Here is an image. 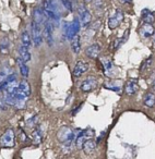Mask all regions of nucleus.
<instances>
[{
	"instance_id": "nucleus-1",
	"label": "nucleus",
	"mask_w": 155,
	"mask_h": 159,
	"mask_svg": "<svg viewBox=\"0 0 155 159\" xmlns=\"http://www.w3.org/2000/svg\"><path fill=\"white\" fill-rule=\"evenodd\" d=\"M78 132L69 126H62L57 133V139L64 147H71L73 143H75V137Z\"/></svg>"
},
{
	"instance_id": "nucleus-2",
	"label": "nucleus",
	"mask_w": 155,
	"mask_h": 159,
	"mask_svg": "<svg viewBox=\"0 0 155 159\" xmlns=\"http://www.w3.org/2000/svg\"><path fill=\"white\" fill-rule=\"evenodd\" d=\"M81 23H80V20L78 18H74L73 21L71 23L69 22H64L63 23V26H62V31H63V36L67 38V39L71 40L73 37L79 34L80 32V29H81Z\"/></svg>"
},
{
	"instance_id": "nucleus-3",
	"label": "nucleus",
	"mask_w": 155,
	"mask_h": 159,
	"mask_svg": "<svg viewBox=\"0 0 155 159\" xmlns=\"http://www.w3.org/2000/svg\"><path fill=\"white\" fill-rule=\"evenodd\" d=\"M31 36L32 42L35 47H40L44 42V34H43L42 25L36 23L34 20L31 22Z\"/></svg>"
},
{
	"instance_id": "nucleus-4",
	"label": "nucleus",
	"mask_w": 155,
	"mask_h": 159,
	"mask_svg": "<svg viewBox=\"0 0 155 159\" xmlns=\"http://www.w3.org/2000/svg\"><path fill=\"white\" fill-rule=\"evenodd\" d=\"M94 137V131L92 129H85V130H80L78 132L77 137H75V146L78 148H82L83 144L89 139H92Z\"/></svg>"
},
{
	"instance_id": "nucleus-5",
	"label": "nucleus",
	"mask_w": 155,
	"mask_h": 159,
	"mask_svg": "<svg viewBox=\"0 0 155 159\" xmlns=\"http://www.w3.org/2000/svg\"><path fill=\"white\" fill-rule=\"evenodd\" d=\"M16 145V134L12 129H8L0 139V146L5 148H11Z\"/></svg>"
},
{
	"instance_id": "nucleus-6",
	"label": "nucleus",
	"mask_w": 155,
	"mask_h": 159,
	"mask_svg": "<svg viewBox=\"0 0 155 159\" xmlns=\"http://www.w3.org/2000/svg\"><path fill=\"white\" fill-rule=\"evenodd\" d=\"M79 20H80L81 26L83 29H87L90 26V24L92 23V14L91 12L87 10V8L85 6H80L79 7Z\"/></svg>"
},
{
	"instance_id": "nucleus-7",
	"label": "nucleus",
	"mask_w": 155,
	"mask_h": 159,
	"mask_svg": "<svg viewBox=\"0 0 155 159\" xmlns=\"http://www.w3.org/2000/svg\"><path fill=\"white\" fill-rule=\"evenodd\" d=\"M43 34H44V39L47 43L49 47L54 46V23L51 21L47 20L44 24V29H43Z\"/></svg>"
},
{
	"instance_id": "nucleus-8",
	"label": "nucleus",
	"mask_w": 155,
	"mask_h": 159,
	"mask_svg": "<svg viewBox=\"0 0 155 159\" xmlns=\"http://www.w3.org/2000/svg\"><path fill=\"white\" fill-rule=\"evenodd\" d=\"M98 83L97 79L95 76H89L84 79L80 84V91L83 93H91L94 89H96Z\"/></svg>"
},
{
	"instance_id": "nucleus-9",
	"label": "nucleus",
	"mask_w": 155,
	"mask_h": 159,
	"mask_svg": "<svg viewBox=\"0 0 155 159\" xmlns=\"http://www.w3.org/2000/svg\"><path fill=\"white\" fill-rule=\"evenodd\" d=\"M90 66L87 62H85L84 60H78L74 64V68L72 71V75L74 79H80L87 70H89Z\"/></svg>"
},
{
	"instance_id": "nucleus-10",
	"label": "nucleus",
	"mask_w": 155,
	"mask_h": 159,
	"mask_svg": "<svg viewBox=\"0 0 155 159\" xmlns=\"http://www.w3.org/2000/svg\"><path fill=\"white\" fill-rule=\"evenodd\" d=\"M124 21V12L120 9H116L115 13L109 18L108 20V27L110 30H115L121 24V22Z\"/></svg>"
},
{
	"instance_id": "nucleus-11",
	"label": "nucleus",
	"mask_w": 155,
	"mask_h": 159,
	"mask_svg": "<svg viewBox=\"0 0 155 159\" xmlns=\"http://www.w3.org/2000/svg\"><path fill=\"white\" fill-rule=\"evenodd\" d=\"M101 51H102L101 45L95 43V44L90 45V46H87L85 48V55H87V57L91 58V59H96L100 56Z\"/></svg>"
},
{
	"instance_id": "nucleus-12",
	"label": "nucleus",
	"mask_w": 155,
	"mask_h": 159,
	"mask_svg": "<svg viewBox=\"0 0 155 159\" xmlns=\"http://www.w3.org/2000/svg\"><path fill=\"white\" fill-rule=\"evenodd\" d=\"M32 137H33V143L36 146L42 144L43 137H44V129H43L42 124H38L34 128L33 133H32Z\"/></svg>"
},
{
	"instance_id": "nucleus-13",
	"label": "nucleus",
	"mask_w": 155,
	"mask_h": 159,
	"mask_svg": "<svg viewBox=\"0 0 155 159\" xmlns=\"http://www.w3.org/2000/svg\"><path fill=\"white\" fill-rule=\"evenodd\" d=\"M33 20L36 23H38L40 25L44 26L45 22H46L48 19H47L46 14H45L44 9H40V8H35L33 11Z\"/></svg>"
},
{
	"instance_id": "nucleus-14",
	"label": "nucleus",
	"mask_w": 155,
	"mask_h": 159,
	"mask_svg": "<svg viewBox=\"0 0 155 159\" xmlns=\"http://www.w3.org/2000/svg\"><path fill=\"white\" fill-rule=\"evenodd\" d=\"M139 89V84H138L137 80H129L128 82L126 83V86H124V92H126L127 95L132 96Z\"/></svg>"
},
{
	"instance_id": "nucleus-15",
	"label": "nucleus",
	"mask_w": 155,
	"mask_h": 159,
	"mask_svg": "<svg viewBox=\"0 0 155 159\" xmlns=\"http://www.w3.org/2000/svg\"><path fill=\"white\" fill-rule=\"evenodd\" d=\"M16 63H18V66H19V71H20V74L22 75L24 79L29 77L30 75V68L27 66V63L25 61H23L20 57H18L16 59Z\"/></svg>"
},
{
	"instance_id": "nucleus-16",
	"label": "nucleus",
	"mask_w": 155,
	"mask_h": 159,
	"mask_svg": "<svg viewBox=\"0 0 155 159\" xmlns=\"http://www.w3.org/2000/svg\"><path fill=\"white\" fill-rule=\"evenodd\" d=\"M154 27L151 23H144L142 25L141 30H140V34H141L142 37L144 38H148L151 36H153V33H154Z\"/></svg>"
},
{
	"instance_id": "nucleus-17",
	"label": "nucleus",
	"mask_w": 155,
	"mask_h": 159,
	"mask_svg": "<svg viewBox=\"0 0 155 159\" xmlns=\"http://www.w3.org/2000/svg\"><path fill=\"white\" fill-rule=\"evenodd\" d=\"M44 11H45V14H46L47 19L49 21L54 23V25H58L60 22V14H58L57 12L53 11V10L48 9V8H44Z\"/></svg>"
},
{
	"instance_id": "nucleus-18",
	"label": "nucleus",
	"mask_w": 155,
	"mask_h": 159,
	"mask_svg": "<svg viewBox=\"0 0 155 159\" xmlns=\"http://www.w3.org/2000/svg\"><path fill=\"white\" fill-rule=\"evenodd\" d=\"M19 57L25 62H29L32 58V55H31V51H30V48L24 45H20L19 47Z\"/></svg>"
},
{
	"instance_id": "nucleus-19",
	"label": "nucleus",
	"mask_w": 155,
	"mask_h": 159,
	"mask_svg": "<svg viewBox=\"0 0 155 159\" xmlns=\"http://www.w3.org/2000/svg\"><path fill=\"white\" fill-rule=\"evenodd\" d=\"M71 50H72V52L74 53V55H79L81 51V36L78 34L75 37H73L72 39H71Z\"/></svg>"
},
{
	"instance_id": "nucleus-20",
	"label": "nucleus",
	"mask_w": 155,
	"mask_h": 159,
	"mask_svg": "<svg viewBox=\"0 0 155 159\" xmlns=\"http://www.w3.org/2000/svg\"><path fill=\"white\" fill-rule=\"evenodd\" d=\"M95 148H96V142H94L93 139L87 141L82 146V149H83V152H84L85 155L93 154V152H95Z\"/></svg>"
},
{
	"instance_id": "nucleus-21",
	"label": "nucleus",
	"mask_w": 155,
	"mask_h": 159,
	"mask_svg": "<svg viewBox=\"0 0 155 159\" xmlns=\"http://www.w3.org/2000/svg\"><path fill=\"white\" fill-rule=\"evenodd\" d=\"M101 63L103 66V70H104V73L106 75H110L111 71H113V62L109 58H102L101 59Z\"/></svg>"
},
{
	"instance_id": "nucleus-22",
	"label": "nucleus",
	"mask_w": 155,
	"mask_h": 159,
	"mask_svg": "<svg viewBox=\"0 0 155 159\" xmlns=\"http://www.w3.org/2000/svg\"><path fill=\"white\" fill-rule=\"evenodd\" d=\"M21 43H22V45H24V46L29 47V48L31 47V45L33 44V42H32L31 32H29L27 30L23 31L22 35H21Z\"/></svg>"
},
{
	"instance_id": "nucleus-23",
	"label": "nucleus",
	"mask_w": 155,
	"mask_h": 159,
	"mask_svg": "<svg viewBox=\"0 0 155 159\" xmlns=\"http://www.w3.org/2000/svg\"><path fill=\"white\" fill-rule=\"evenodd\" d=\"M10 50V40L8 37H3L0 42V55H7Z\"/></svg>"
},
{
	"instance_id": "nucleus-24",
	"label": "nucleus",
	"mask_w": 155,
	"mask_h": 159,
	"mask_svg": "<svg viewBox=\"0 0 155 159\" xmlns=\"http://www.w3.org/2000/svg\"><path fill=\"white\" fill-rule=\"evenodd\" d=\"M12 73H14V72L9 66H3L2 68L0 69V83L3 82V81H5L9 75H11Z\"/></svg>"
},
{
	"instance_id": "nucleus-25",
	"label": "nucleus",
	"mask_w": 155,
	"mask_h": 159,
	"mask_svg": "<svg viewBox=\"0 0 155 159\" xmlns=\"http://www.w3.org/2000/svg\"><path fill=\"white\" fill-rule=\"evenodd\" d=\"M144 106H146L148 108H153L155 106V95L153 93H148L144 96Z\"/></svg>"
},
{
	"instance_id": "nucleus-26",
	"label": "nucleus",
	"mask_w": 155,
	"mask_h": 159,
	"mask_svg": "<svg viewBox=\"0 0 155 159\" xmlns=\"http://www.w3.org/2000/svg\"><path fill=\"white\" fill-rule=\"evenodd\" d=\"M142 19H143L144 23H151V24H152V22L155 19V16L153 12L150 11V10L144 9L143 11H142Z\"/></svg>"
},
{
	"instance_id": "nucleus-27",
	"label": "nucleus",
	"mask_w": 155,
	"mask_h": 159,
	"mask_svg": "<svg viewBox=\"0 0 155 159\" xmlns=\"http://www.w3.org/2000/svg\"><path fill=\"white\" fill-rule=\"evenodd\" d=\"M92 3H93V8L96 11H102L104 9V1L103 0H93Z\"/></svg>"
},
{
	"instance_id": "nucleus-28",
	"label": "nucleus",
	"mask_w": 155,
	"mask_h": 159,
	"mask_svg": "<svg viewBox=\"0 0 155 159\" xmlns=\"http://www.w3.org/2000/svg\"><path fill=\"white\" fill-rule=\"evenodd\" d=\"M60 2H61V5L63 6V7L66 8V10H68L69 12L73 11V5L71 0H60Z\"/></svg>"
},
{
	"instance_id": "nucleus-29",
	"label": "nucleus",
	"mask_w": 155,
	"mask_h": 159,
	"mask_svg": "<svg viewBox=\"0 0 155 159\" xmlns=\"http://www.w3.org/2000/svg\"><path fill=\"white\" fill-rule=\"evenodd\" d=\"M36 122H37V116H33V117L29 118L26 121V125L29 128H32V126H36Z\"/></svg>"
},
{
	"instance_id": "nucleus-30",
	"label": "nucleus",
	"mask_w": 155,
	"mask_h": 159,
	"mask_svg": "<svg viewBox=\"0 0 155 159\" xmlns=\"http://www.w3.org/2000/svg\"><path fill=\"white\" fill-rule=\"evenodd\" d=\"M104 89H109V91H113V92H120V86H117V85H111V84H109V83L104 84Z\"/></svg>"
},
{
	"instance_id": "nucleus-31",
	"label": "nucleus",
	"mask_w": 155,
	"mask_h": 159,
	"mask_svg": "<svg viewBox=\"0 0 155 159\" xmlns=\"http://www.w3.org/2000/svg\"><path fill=\"white\" fill-rule=\"evenodd\" d=\"M82 105L83 104H80V105H77V108L74 109V110H72V116H75L78 113V111L80 110L81 109V107H82Z\"/></svg>"
},
{
	"instance_id": "nucleus-32",
	"label": "nucleus",
	"mask_w": 155,
	"mask_h": 159,
	"mask_svg": "<svg viewBox=\"0 0 155 159\" xmlns=\"http://www.w3.org/2000/svg\"><path fill=\"white\" fill-rule=\"evenodd\" d=\"M121 2L122 3H130L131 0H121Z\"/></svg>"
},
{
	"instance_id": "nucleus-33",
	"label": "nucleus",
	"mask_w": 155,
	"mask_h": 159,
	"mask_svg": "<svg viewBox=\"0 0 155 159\" xmlns=\"http://www.w3.org/2000/svg\"><path fill=\"white\" fill-rule=\"evenodd\" d=\"M153 40L155 42V30H154V33H153Z\"/></svg>"
},
{
	"instance_id": "nucleus-34",
	"label": "nucleus",
	"mask_w": 155,
	"mask_h": 159,
	"mask_svg": "<svg viewBox=\"0 0 155 159\" xmlns=\"http://www.w3.org/2000/svg\"><path fill=\"white\" fill-rule=\"evenodd\" d=\"M85 2H92V1H93V0H84Z\"/></svg>"
},
{
	"instance_id": "nucleus-35",
	"label": "nucleus",
	"mask_w": 155,
	"mask_h": 159,
	"mask_svg": "<svg viewBox=\"0 0 155 159\" xmlns=\"http://www.w3.org/2000/svg\"><path fill=\"white\" fill-rule=\"evenodd\" d=\"M153 86L155 87V80H154V82H153Z\"/></svg>"
}]
</instances>
